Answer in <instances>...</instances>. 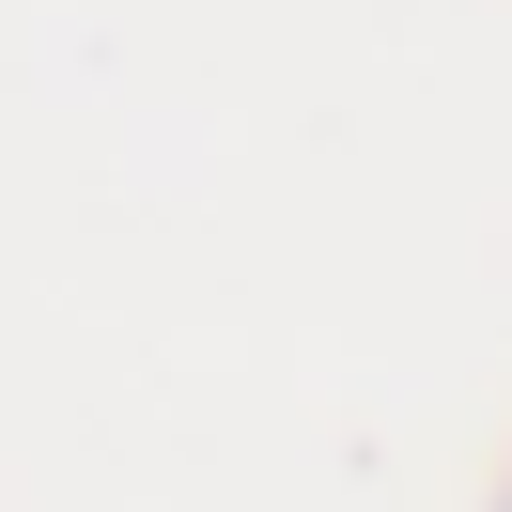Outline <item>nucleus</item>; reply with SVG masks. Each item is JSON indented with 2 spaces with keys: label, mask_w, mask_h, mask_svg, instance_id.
I'll use <instances>...</instances> for the list:
<instances>
[{
  "label": "nucleus",
  "mask_w": 512,
  "mask_h": 512,
  "mask_svg": "<svg viewBox=\"0 0 512 512\" xmlns=\"http://www.w3.org/2000/svg\"><path fill=\"white\" fill-rule=\"evenodd\" d=\"M497 512H512V497H497Z\"/></svg>",
  "instance_id": "obj_1"
}]
</instances>
